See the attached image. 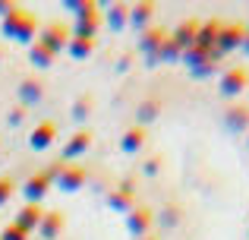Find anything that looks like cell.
<instances>
[{
  "label": "cell",
  "instance_id": "cell-1",
  "mask_svg": "<svg viewBox=\"0 0 249 240\" xmlns=\"http://www.w3.org/2000/svg\"><path fill=\"white\" fill-rule=\"evenodd\" d=\"M3 35L10 38V41H22V44L35 41V35H38V19H35V13H32L29 6H19L16 3L3 16Z\"/></svg>",
  "mask_w": 249,
  "mask_h": 240
},
{
  "label": "cell",
  "instance_id": "cell-2",
  "mask_svg": "<svg viewBox=\"0 0 249 240\" xmlns=\"http://www.w3.org/2000/svg\"><path fill=\"white\" fill-rule=\"evenodd\" d=\"M70 10H73V35L82 38H98V25H101V6L91 3V0H70Z\"/></svg>",
  "mask_w": 249,
  "mask_h": 240
},
{
  "label": "cell",
  "instance_id": "cell-3",
  "mask_svg": "<svg viewBox=\"0 0 249 240\" xmlns=\"http://www.w3.org/2000/svg\"><path fill=\"white\" fill-rule=\"evenodd\" d=\"M60 165H63V161H54L51 167H44V171H35L29 180H25V184H22V196H25V203H38V205H41V199L48 196V190L54 186Z\"/></svg>",
  "mask_w": 249,
  "mask_h": 240
},
{
  "label": "cell",
  "instance_id": "cell-4",
  "mask_svg": "<svg viewBox=\"0 0 249 240\" xmlns=\"http://www.w3.org/2000/svg\"><path fill=\"white\" fill-rule=\"evenodd\" d=\"M243 38H246V25L243 22H221L218 41H214V57H218V54H231V51L243 48Z\"/></svg>",
  "mask_w": 249,
  "mask_h": 240
},
{
  "label": "cell",
  "instance_id": "cell-5",
  "mask_svg": "<svg viewBox=\"0 0 249 240\" xmlns=\"http://www.w3.org/2000/svg\"><path fill=\"white\" fill-rule=\"evenodd\" d=\"M246 89H249V67L237 63V67H227L224 73H221V95H224V98H237Z\"/></svg>",
  "mask_w": 249,
  "mask_h": 240
},
{
  "label": "cell",
  "instance_id": "cell-6",
  "mask_svg": "<svg viewBox=\"0 0 249 240\" xmlns=\"http://www.w3.org/2000/svg\"><path fill=\"white\" fill-rule=\"evenodd\" d=\"M85 167L82 165H73V161H63L60 165V171H57V180H54V186L57 190H63V193H76V190H82L85 186Z\"/></svg>",
  "mask_w": 249,
  "mask_h": 240
},
{
  "label": "cell",
  "instance_id": "cell-7",
  "mask_svg": "<svg viewBox=\"0 0 249 240\" xmlns=\"http://www.w3.org/2000/svg\"><path fill=\"white\" fill-rule=\"evenodd\" d=\"M70 38H73V29H70L67 22H57V19H54V22H48V29L41 32V38H38V41H41L48 51L60 54V51H67Z\"/></svg>",
  "mask_w": 249,
  "mask_h": 240
},
{
  "label": "cell",
  "instance_id": "cell-8",
  "mask_svg": "<svg viewBox=\"0 0 249 240\" xmlns=\"http://www.w3.org/2000/svg\"><path fill=\"white\" fill-rule=\"evenodd\" d=\"M152 224H155V212L148 209V205H133V209L126 212V231L133 237H148Z\"/></svg>",
  "mask_w": 249,
  "mask_h": 240
},
{
  "label": "cell",
  "instance_id": "cell-9",
  "mask_svg": "<svg viewBox=\"0 0 249 240\" xmlns=\"http://www.w3.org/2000/svg\"><path fill=\"white\" fill-rule=\"evenodd\" d=\"M164 38H167V32H164V29H158V25H152V29L142 32V38H139V51L145 54L148 67H158V51H161V44H164Z\"/></svg>",
  "mask_w": 249,
  "mask_h": 240
},
{
  "label": "cell",
  "instance_id": "cell-10",
  "mask_svg": "<svg viewBox=\"0 0 249 240\" xmlns=\"http://www.w3.org/2000/svg\"><path fill=\"white\" fill-rule=\"evenodd\" d=\"M54 139H57V123L54 120H38V127L29 133V146L35 148V152H44V148H51L54 146Z\"/></svg>",
  "mask_w": 249,
  "mask_h": 240
},
{
  "label": "cell",
  "instance_id": "cell-11",
  "mask_svg": "<svg viewBox=\"0 0 249 240\" xmlns=\"http://www.w3.org/2000/svg\"><path fill=\"white\" fill-rule=\"evenodd\" d=\"M63 228H67V215H63L60 209H51V212H44L41 224H38V234L44 240H57L63 234Z\"/></svg>",
  "mask_w": 249,
  "mask_h": 240
},
{
  "label": "cell",
  "instance_id": "cell-12",
  "mask_svg": "<svg viewBox=\"0 0 249 240\" xmlns=\"http://www.w3.org/2000/svg\"><path fill=\"white\" fill-rule=\"evenodd\" d=\"M145 139H148V129L136 123V127L123 129V136H120V152H123V155H136V152H142V148H145Z\"/></svg>",
  "mask_w": 249,
  "mask_h": 240
},
{
  "label": "cell",
  "instance_id": "cell-13",
  "mask_svg": "<svg viewBox=\"0 0 249 240\" xmlns=\"http://www.w3.org/2000/svg\"><path fill=\"white\" fill-rule=\"evenodd\" d=\"M41 218H44V209L38 203H25L22 209L16 212V218H13V224H19L22 231H38V224H41Z\"/></svg>",
  "mask_w": 249,
  "mask_h": 240
},
{
  "label": "cell",
  "instance_id": "cell-14",
  "mask_svg": "<svg viewBox=\"0 0 249 240\" xmlns=\"http://www.w3.org/2000/svg\"><path fill=\"white\" fill-rule=\"evenodd\" d=\"M107 205H110V209H117V212H123V215H126V212H129V209L136 205V190H133V184L126 180V184H120V186H117V190H114V193L107 196Z\"/></svg>",
  "mask_w": 249,
  "mask_h": 240
},
{
  "label": "cell",
  "instance_id": "cell-15",
  "mask_svg": "<svg viewBox=\"0 0 249 240\" xmlns=\"http://www.w3.org/2000/svg\"><path fill=\"white\" fill-rule=\"evenodd\" d=\"M41 98H44V82L38 76H29V79L19 82V101H22V108L38 105Z\"/></svg>",
  "mask_w": 249,
  "mask_h": 240
},
{
  "label": "cell",
  "instance_id": "cell-16",
  "mask_svg": "<svg viewBox=\"0 0 249 240\" xmlns=\"http://www.w3.org/2000/svg\"><path fill=\"white\" fill-rule=\"evenodd\" d=\"M152 19H155V3L142 0V3H133V6H129V22H133L139 32L152 29Z\"/></svg>",
  "mask_w": 249,
  "mask_h": 240
},
{
  "label": "cell",
  "instance_id": "cell-17",
  "mask_svg": "<svg viewBox=\"0 0 249 240\" xmlns=\"http://www.w3.org/2000/svg\"><path fill=\"white\" fill-rule=\"evenodd\" d=\"M224 127L231 133H246L249 129V105H233L231 111L224 114Z\"/></svg>",
  "mask_w": 249,
  "mask_h": 240
},
{
  "label": "cell",
  "instance_id": "cell-18",
  "mask_svg": "<svg viewBox=\"0 0 249 240\" xmlns=\"http://www.w3.org/2000/svg\"><path fill=\"white\" fill-rule=\"evenodd\" d=\"M89 146H91V133H89V129H79V133H73V139L63 146V161L79 158V155H82Z\"/></svg>",
  "mask_w": 249,
  "mask_h": 240
},
{
  "label": "cell",
  "instance_id": "cell-19",
  "mask_svg": "<svg viewBox=\"0 0 249 240\" xmlns=\"http://www.w3.org/2000/svg\"><path fill=\"white\" fill-rule=\"evenodd\" d=\"M98 48V38H82V35H73L67 44V54L76 57V60H85V57H91V51Z\"/></svg>",
  "mask_w": 249,
  "mask_h": 240
},
{
  "label": "cell",
  "instance_id": "cell-20",
  "mask_svg": "<svg viewBox=\"0 0 249 240\" xmlns=\"http://www.w3.org/2000/svg\"><path fill=\"white\" fill-rule=\"evenodd\" d=\"M199 25H202V22H199V19H186V22H183V25H180V29H177V32H174V35H170V38H174V41H177V44H180V48H183V51H186V48H189V44H193V38H196V35H199Z\"/></svg>",
  "mask_w": 249,
  "mask_h": 240
},
{
  "label": "cell",
  "instance_id": "cell-21",
  "mask_svg": "<svg viewBox=\"0 0 249 240\" xmlns=\"http://www.w3.org/2000/svg\"><path fill=\"white\" fill-rule=\"evenodd\" d=\"M104 16H107V25H110V29H114V32H120L123 25L129 22V3H110Z\"/></svg>",
  "mask_w": 249,
  "mask_h": 240
},
{
  "label": "cell",
  "instance_id": "cell-22",
  "mask_svg": "<svg viewBox=\"0 0 249 240\" xmlns=\"http://www.w3.org/2000/svg\"><path fill=\"white\" fill-rule=\"evenodd\" d=\"M29 60L35 63L38 70H48L51 63L57 60V54H54V51H48V48H44L41 41H32V51H29Z\"/></svg>",
  "mask_w": 249,
  "mask_h": 240
},
{
  "label": "cell",
  "instance_id": "cell-23",
  "mask_svg": "<svg viewBox=\"0 0 249 240\" xmlns=\"http://www.w3.org/2000/svg\"><path fill=\"white\" fill-rule=\"evenodd\" d=\"M158 111H161L158 98H145V101L139 105V111H136V117H139V127H145V123H152L155 117H158Z\"/></svg>",
  "mask_w": 249,
  "mask_h": 240
},
{
  "label": "cell",
  "instance_id": "cell-24",
  "mask_svg": "<svg viewBox=\"0 0 249 240\" xmlns=\"http://www.w3.org/2000/svg\"><path fill=\"white\" fill-rule=\"evenodd\" d=\"M177 57H183V48L167 35L164 44H161V51H158V60H177Z\"/></svg>",
  "mask_w": 249,
  "mask_h": 240
},
{
  "label": "cell",
  "instance_id": "cell-25",
  "mask_svg": "<svg viewBox=\"0 0 249 240\" xmlns=\"http://www.w3.org/2000/svg\"><path fill=\"white\" fill-rule=\"evenodd\" d=\"M13 193H16V180H13L10 174H3V177H0V209L13 199Z\"/></svg>",
  "mask_w": 249,
  "mask_h": 240
},
{
  "label": "cell",
  "instance_id": "cell-26",
  "mask_svg": "<svg viewBox=\"0 0 249 240\" xmlns=\"http://www.w3.org/2000/svg\"><path fill=\"white\" fill-rule=\"evenodd\" d=\"M32 234H29V231H22V228H19V224H3V228H0V240H29Z\"/></svg>",
  "mask_w": 249,
  "mask_h": 240
},
{
  "label": "cell",
  "instance_id": "cell-27",
  "mask_svg": "<svg viewBox=\"0 0 249 240\" xmlns=\"http://www.w3.org/2000/svg\"><path fill=\"white\" fill-rule=\"evenodd\" d=\"M89 111H91V95H82V98L73 101V117L76 120H85V117H89Z\"/></svg>",
  "mask_w": 249,
  "mask_h": 240
},
{
  "label": "cell",
  "instance_id": "cell-28",
  "mask_svg": "<svg viewBox=\"0 0 249 240\" xmlns=\"http://www.w3.org/2000/svg\"><path fill=\"white\" fill-rule=\"evenodd\" d=\"M177 222H180V209H174V205H167V209L161 212V224H164V228H174Z\"/></svg>",
  "mask_w": 249,
  "mask_h": 240
},
{
  "label": "cell",
  "instance_id": "cell-29",
  "mask_svg": "<svg viewBox=\"0 0 249 240\" xmlns=\"http://www.w3.org/2000/svg\"><path fill=\"white\" fill-rule=\"evenodd\" d=\"M158 171H161V158L155 155V158H148V165H145V174H148V177H155Z\"/></svg>",
  "mask_w": 249,
  "mask_h": 240
},
{
  "label": "cell",
  "instance_id": "cell-30",
  "mask_svg": "<svg viewBox=\"0 0 249 240\" xmlns=\"http://www.w3.org/2000/svg\"><path fill=\"white\" fill-rule=\"evenodd\" d=\"M25 117V108H13V114H10V127H16L19 120Z\"/></svg>",
  "mask_w": 249,
  "mask_h": 240
},
{
  "label": "cell",
  "instance_id": "cell-31",
  "mask_svg": "<svg viewBox=\"0 0 249 240\" xmlns=\"http://www.w3.org/2000/svg\"><path fill=\"white\" fill-rule=\"evenodd\" d=\"M13 6H16V3H10V0H0V16H6Z\"/></svg>",
  "mask_w": 249,
  "mask_h": 240
},
{
  "label": "cell",
  "instance_id": "cell-32",
  "mask_svg": "<svg viewBox=\"0 0 249 240\" xmlns=\"http://www.w3.org/2000/svg\"><path fill=\"white\" fill-rule=\"evenodd\" d=\"M243 51L249 54V32H246V38H243Z\"/></svg>",
  "mask_w": 249,
  "mask_h": 240
},
{
  "label": "cell",
  "instance_id": "cell-33",
  "mask_svg": "<svg viewBox=\"0 0 249 240\" xmlns=\"http://www.w3.org/2000/svg\"><path fill=\"white\" fill-rule=\"evenodd\" d=\"M0 60H3V48H0Z\"/></svg>",
  "mask_w": 249,
  "mask_h": 240
},
{
  "label": "cell",
  "instance_id": "cell-34",
  "mask_svg": "<svg viewBox=\"0 0 249 240\" xmlns=\"http://www.w3.org/2000/svg\"><path fill=\"white\" fill-rule=\"evenodd\" d=\"M142 240H155V237H142Z\"/></svg>",
  "mask_w": 249,
  "mask_h": 240
},
{
  "label": "cell",
  "instance_id": "cell-35",
  "mask_svg": "<svg viewBox=\"0 0 249 240\" xmlns=\"http://www.w3.org/2000/svg\"><path fill=\"white\" fill-rule=\"evenodd\" d=\"M246 32H249V29H246Z\"/></svg>",
  "mask_w": 249,
  "mask_h": 240
}]
</instances>
